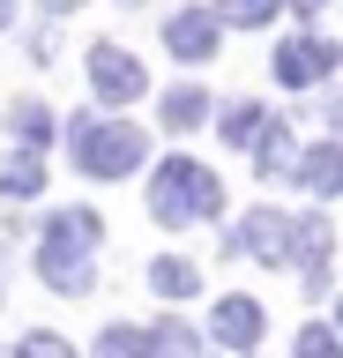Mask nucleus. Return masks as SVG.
I'll return each instance as SVG.
<instances>
[{"label": "nucleus", "mask_w": 343, "mask_h": 358, "mask_svg": "<svg viewBox=\"0 0 343 358\" xmlns=\"http://www.w3.org/2000/svg\"><path fill=\"white\" fill-rule=\"evenodd\" d=\"M90 83H97V97H142V67L127 60V52H119V45H97L90 52Z\"/></svg>", "instance_id": "obj_7"}, {"label": "nucleus", "mask_w": 343, "mask_h": 358, "mask_svg": "<svg viewBox=\"0 0 343 358\" xmlns=\"http://www.w3.org/2000/svg\"><path fill=\"white\" fill-rule=\"evenodd\" d=\"M15 134H23V142H45V134H52V112L45 105H15Z\"/></svg>", "instance_id": "obj_18"}, {"label": "nucleus", "mask_w": 343, "mask_h": 358, "mask_svg": "<svg viewBox=\"0 0 343 358\" xmlns=\"http://www.w3.org/2000/svg\"><path fill=\"white\" fill-rule=\"evenodd\" d=\"M149 284H157V299H194V291H202V276H194L180 254H164V262H149Z\"/></svg>", "instance_id": "obj_11"}, {"label": "nucleus", "mask_w": 343, "mask_h": 358, "mask_svg": "<svg viewBox=\"0 0 343 358\" xmlns=\"http://www.w3.org/2000/svg\"><path fill=\"white\" fill-rule=\"evenodd\" d=\"M149 209H157V224H194V217H217V209H224V187H217L194 157H172V164H157V179H149Z\"/></svg>", "instance_id": "obj_2"}, {"label": "nucleus", "mask_w": 343, "mask_h": 358, "mask_svg": "<svg viewBox=\"0 0 343 358\" xmlns=\"http://www.w3.org/2000/svg\"><path fill=\"white\" fill-rule=\"evenodd\" d=\"M0 22H8V0H0Z\"/></svg>", "instance_id": "obj_25"}, {"label": "nucleus", "mask_w": 343, "mask_h": 358, "mask_svg": "<svg viewBox=\"0 0 343 358\" xmlns=\"http://www.w3.org/2000/svg\"><path fill=\"white\" fill-rule=\"evenodd\" d=\"M164 45H172L180 60H209V52H217V15H172Z\"/></svg>", "instance_id": "obj_9"}, {"label": "nucleus", "mask_w": 343, "mask_h": 358, "mask_svg": "<svg viewBox=\"0 0 343 358\" xmlns=\"http://www.w3.org/2000/svg\"><path fill=\"white\" fill-rule=\"evenodd\" d=\"M239 254H261V262H291V217H276V209H254L239 224Z\"/></svg>", "instance_id": "obj_5"}, {"label": "nucleus", "mask_w": 343, "mask_h": 358, "mask_svg": "<svg viewBox=\"0 0 343 358\" xmlns=\"http://www.w3.org/2000/svg\"><path fill=\"white\" fill-rule=\"evenodd\" d=\"M105 224L90 217V209H68V217H52V231L38 239V276H45L52 291H68V299H82L90 291V246Z\"/></svg>", "instance_id": "obj_1"}, {"label": "nucleus", "mask_w": 343, "mask_h": 358, "mask_svg": "<svg viewBox=\"0 0 343 358\" xmlns=\"http://www.w3.org/2000/svg\"><path fill=\"white\" fill-rule=\"evenodd\" d=\"M284 0H224V22H269Z\"/></svg>", "instance_id": "obj_20"}, {"label": "nucleus", "mask_w": 343, "mask_h": 358, "mask_svg": "<svg viewBox=\"0 0 343 358\" xmlns=\"http://www.w3.org/2000/svg\"><path fill=\"white\" fill-rule=\"evenodd\" d=\"M45 8H52V15H68V8H75V0H45Z\"/></svg>", "instance_id": "obj_22"}, {"label": "nucleus", "mask_w": 343, "mask_h": 358, "mask_svg": "<svg viewBox=\"0 0 343 358\" xmlns=\"http://www.w3.org/2000/svg\"><path fill=\"white\" fill-rule=\"evenodd\" d=\"M15 358H75L68 343H60V336H45V329H30L23 343H15Z\"/></svg>", "instance_id": "obj_19"}, {"label": "nucleus", "mask_w": 343, "mask_h": 358, "mask_svg": "<svg viewBox=\"0 0 343 358\" xmlns=\"http://www.w3.org/2000/svg\"><path fill=\"white\" fill-rule=\"evenodd\" d=\"M261 127H269V112H261V105H239L224 120V134H231V142H247V150H254V134H261Z\"/></svg>", "instance_id": "obj_17"}, {"label": "nucleus", "mask_w": 343, "mask_h": 358, "mask_svg": "<svg viewBox=\"0 0 343 358\" xmlns=\"http://www.w3.org/2000/svg\"><path fill=\"white\" fill-rule=\"evenodd\" d=\"M38 187H45V164H38V157H15V164L0 172V194H15V201H30Z\"/></svg>", "instance_id": "obj_14"}, {"label": "nucleus", "mask_w": 343, "mask_h": 358, "mask_svg": "<svg viewBox=\"0 0 343 358\" xmlns=\"http://www.w3.org/2000/svg\"><path fill=\"white\" fill-rule=\"evenodd\" d=\"M202 343H194V329L187 321H157V329L142 336V358H194Z\"/></svg>", "instance_id": "obj_10"}, {"label": "nucleus", "mask_w": 343, "mask_h": 358, "mask_svg": "<svg viewBox=\"0 0 343 358\" xmlns=\"http://www.w3.org/2000/svg\"><path fill=\"white\" fill-rule=\"evenodd\" d=\"M90 358H142V329H127V321H119V329H105Z\"/></svg>", "instance_id": "obj_15"}, {"label": "nucleus", "mask_w": 343, "mask_h": 358, "mask_svg": "<svg viewBox=\"0 0 343 358\" xmlns=\"http://www.w3.org/2000/svg\"><path fill=\"white\" fill-rule=\"evenodd\" d=\"M298 358H343V336L314 321V329H298Z\"/></svg>", "instance_id": "obj_16"}, {"label": "nucleus", "mask_w": 343, "mask_h": 358, "mask_svg": "<svg viewBox=\"0 0 343 358\" xmlns=\"http://www.w3.org/2000/svg\"><path fill=\"white\" fill-rule=\"evenodd\" d=\"M202 120H209L202 90H172V97H164V127H202Z\"/></svg>", "instance_id": "obj_13"}, {"label": "nucleus", "mask_w": 343, "mask_h": 358, "mask_svg": "<svg viewBox=\"0 0 343 358\" xmlns=\"http://www.w3.org/2000/svg\"><path fill=\"white\" fill-rule=\"evenodd\" d=\"M254 164H261V172H291V134L276 127V120L254 134Z\"/></svg>", "instance_id": "obj_12"}, {"label": "nucleus", "mask_w": 343, "mask_h": 358, "mask_svg": "<svg viewBox=\"0 0 343 358\" xmlns=\"http://www.w3.org/2000/svg\"><path fill=\"white\" fill-rule=\"evenodd\" d=\"M209 336H217V343H231V351H254V343H261V306H254V299H217Z\"/></svg>", "instance_id": "obj_6"}, {"label": "nucleus", "mask_w": 343, "mask_h": 358, "mask_svg": "<svg viewBox=\"0 0 343 358\" xmlns=\"http://www.w3.org/2000/svg\"><path fill=\"white\" fill-rule=\"evenodd\" d=\"M298 187H314V194H343V142H321V150L298 157Z\"/></svg>", "instance_id": "obj_8"}, {"label": "nucleus", "mask_w": 343, "mask_h": 358, "mask_svg": "<svg viewBox=\"0 0 343 358\" xmlns=\"http://www.w3.org/2000/svg\"><path fill=\"white\" fill-rule=\"evenodd\" d=\"M328 120H336V127H343V90H336V97H328Z\"/></svg>", "instance_id": "obj_21"}, {"label": "nucleus", "mask_w": 343, "mask_h": 358, "mask_svg": "<svg viewBox=\"0 0 343 358\" xmlns=\"http://www.w3.org/2000/svg\"><path fill=\"white\" fill-rule=\"evenodd\" d=\"M336 336H343V306H336Z\"/></svg>", "instance_id": "obj_24"}, {"label": "nucleus", "mask_w": 343, "mask_h": 358, "mask_svg": "<svg viewBox=\"0 0 343 358\" xmlns=\"http://www.w3.org/2000/svg\"><path fill=\"white\" fill-rule=\"evenodd\" d=\"M291 8H306V15H314V8H321V0H291Z\"/></svg>", "instance_id": "obj_23"}, {"label": "nucleus", "mask_w": 343, "mask_h": 358, "mask_svg": "<svg viewBox=\"0 0 343 358\" xmlns=\"http://www.w3.org/2000/svg\"><path fill=\"white\" fill-rule=\"evenodd\" d=\"M68 150L82 164V179H127L142 164V127H127V120H82L68 134Z\"/></svg>", "instance_id": "obj_3"}, {"label": "nucleus", "mask_w": 343, "mask_h": 358, "mask_svg": "<svg viewBox=\"0 0 343 358\" xmlns=\"http://www.w3.org/2000/svg\"><path fill=\"white\" fill-rule=\"evenodd\" d=\"M321 75H336V45L328 38H291L276 52V83L284 90H306V83H321Z\"/></svg>", "instance_id": "obj_4"}]
</instances>
